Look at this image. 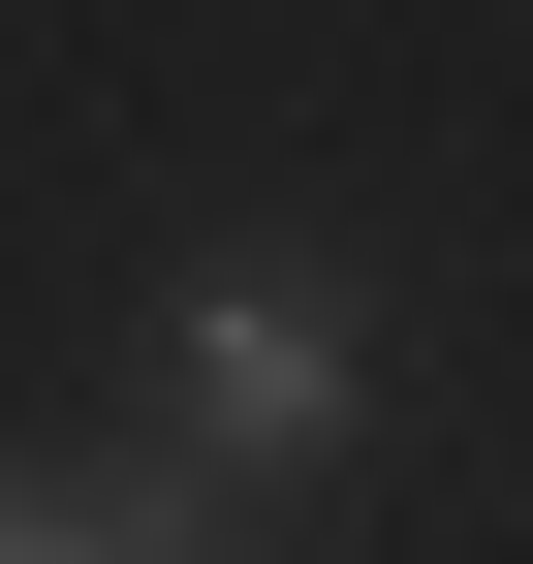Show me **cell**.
<instances>
[{
    "label": "cell",
    "mask_w": 533,
    "mask_h": 564,
    "mask_svg": "<svg viewBox=\"0 0 533 564\" xmlns=\"http://www.w3.org/2000/svg\"><path fill=\"white\" fill-rule=\"evenodd\" d=\"M346 408H377L346 282H283V251H220V282H188V345H157V440H188V470H314Z\"/></svg>",
    "instance_id": "cell-1"
},
{
    "label": "cell",
    "mask_w": 533,
    "mask_h": 564,
    "mask_svg": "<svg viewBox=\"0 0 533 564\" xmlns=\"http://www.w3.org/2000/svg\"><path fill=\"white\" fill-rule=\"evenodd\" d=\"M0 564H220V502H188V470H157V502H63V470H0Z\"/></svg>",
    "instance_id": "cell-2"
}]
</instances>
